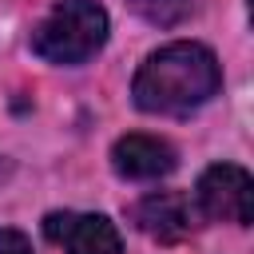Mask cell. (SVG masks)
I'll list each match as a JSON object with an SVG mask.
<instances>
[{
  "label": "cell",
  "instance_id": "6da1fadb",
  "mask_svg": "<svg viewBox=\"0 0 254 254\" xmlns=\"http://www.w3.org/2000/svg\"><path fill=\"white\" fill-rule=\"evenodd\" d=\"M218 87H222V67L214 52L194 40H175L143 60L131 95L151 115H183L202 107L210 95H218Z\"/></svg>",
  "mask_w": 254,
  "mask_h": 254
},
{
  "label": "cell",
  "instance_id": "7a4b0ae2",
  "mask_svg": "<svg viewBox=\"0 0 254 254\" xmlns=\"http://www.w3.org/2000/svg\"><path fill=\"white\" fill-rule=\"evenodd\" d=\"M107 44V12L95 0H56L32 28V52L48 64H83Z\"/></svg>",
  "mask_w": 254,
  "mask_h": 254
},
{
  "label": "cell",
  "instance_id": "3957f363",
  "mask_svg": "<svg viewBox=\"0 0 254 254\" xmlns=\"http://www.w3.org/2000/svg\"><path fill=\"white\" fill-rule=\"evenodd\" d=\"M198 210L218 222L250 226L254 218V183L234 163H214L198 179Z\"/></svg>",
  "mask_w": 254,
  "mask_h": 254
},
{
  "label": "cell",
  "instance_id": "277c9868",
  "mask_svg": "<svg viewBox=\"0 0 254 254\" xmlns=\"http://www.w3.org/2000/svg\"><path fill=\"white\" fill-rule=\"evenodd\" d=\"M44 234L67 254H123V238L107 214L52 210L44 218Z\"/></svg>",
  "mask_w": 254,
  "mask_h": 254
},
{
  "label": "cell",
  "instance_id": "5b68a950",
  "mask_svg": "<svg viewBox=\"0 0 254 254\" xmlns=\"http://www.w3.org/2000/svg\"><path fill=\"white\" fill-rule=\"evenodd\" d=\"M135 222L159 242H179L194 230V206L183 190H151L135 202Z\"/></svg>",
  "mask_w": 254,
  "mask_h": 254
},
{
  "label": "cell",
  "instance_id": "8992f818",
  "mask_svg": "<svg viewBox=\"0 0 254 254\" xmlns=\"http://www.w3.org/2000/svg\"><path fill=\"white\" fill-rule=\"evenodd\" d=\"M175 147L159 135H123L115 147H111V167L123 175V179H135V183H151V179H163L175 171Z\"/></svg>",
  "mask_w": 254,
  "mask_h": 254
},
{
  "label": "cell",
  "instance_id": "52a82bcc",
  "mask_svg": "<svg viewBox=\"0 0 254 254\" xmlns=\"http://www.w3.org/2000/svg\"><path fill=\"white\" fill-rule=\"evenodd\" d=\"M127 8L139 12L147 24L175 28V24H183V20L194 12V0H127Z\"/></svg>",
  "mask_w": 254,
  "mask_h": 254
},
{
  "label": "cell",
  "instance_id": "ba28073f",
  "mask_svg": "<svg viewBox=\"0 0 254 254\" xmlns=\"http://www.w3.org/2000/svg\"><path fill=\"white\" fill-rule=\"evenodd\" d=\"M0 254H36L32 250V242H28V234H20V230H0Z\"/></svg>",
  "mask_w": 254,
  "mask_h": 254
},
{
  "label": "cell",
  "instance_id": "9c48e42d",
  "mask_svg": "<svg viewBox=\"0 0 254 254\" xmlns=\"http://www.w3.org/2000/svg\"><path fill=\"white\" fill-rule=\"evenodd\" d=\"M4 175H8V163H4V159H0V179H4Z\"/></svg>",
  "mask_w": 254,
  "mask_h": 254
}]
</instances>
